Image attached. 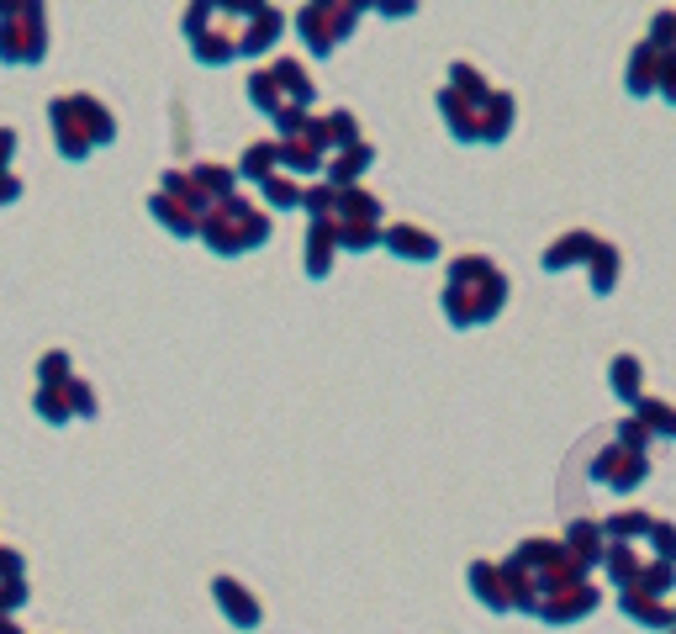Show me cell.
Listing matches in <instances>:
<instances>
[{"label":"cell","instance_id":"obj_1","mask_svg":"<svg viewBox=\"0 0 676 634\" xmlns=\"http://www.w3.org/2000/svg\"><path fill=\"white\" fill-rule=\"evenodd\" d=\"M48 122H53V143L64 159H85L96 143H111V111L96 106L90 96H53L48 101Z\"/></svg>","mask_w":676,"mask_h":634},{"label":"cell","instance_id":"obj_2","mask_svg":"<svg viewBox=\"0 0 676 634\" xmlns=\"http://www.w3.org/2000/svg\"><path fill=\"white\" fill-rule=\"evenodd\" d=\"M48 32H43V6H11L0 0V64H43Z\"/></svg>","mask_w":676,"mask_h":634},{"label":"cell","instance_id":"obj_3","mask_svg":"<svg viewBox=\"0 0 676 634\" xmlns=\"http://www.w3.org/2000/svg\"><path fill=\"white\" fill-rule=\"evenodd\" d=\"M32 407H37V418H48V423H69V418H74V407H69V381H64V386H37Z\"/></svg>","mask_w":676,"mask_h":634},{"label":"cell","instance_id":"obj_4","mask_svg":"<svg viewBox=\"0 0 676 634\" xmlns=\"http://www.w3.org/2000/svg\"><path fill=\"white\" fill-rule=\"evenodd\" d=\"M386 244L397 249L402 259H434V254H439V244H434L428 233H418V228H391Z\"/></svg>","mask_w":676,"mask_h":634},{"label":"cell","instance_id":"obj_5","mask_svg":"<svg viewBox=\"0 0 676 634\" xmlns=\"http://www.w3.org/2000/svg\"><path fill=\"white\" fill-rule=\"evenodd\" d=\"M217 598H222V608H228L238 624H259V608H254V598H249L238 582H228V576H222V582H217Z\"/></svg>","mask_w":676,"mask_h":634},{"label":"cell","instance_id":"obj_6","mask_svg":"<svg viewBox=\"0 0 676 634\" xmlns=\"http://www.w3.org/2000/svg\"><path fill=\"white\" fill-rule=\"evenodd\" d=\"M328 249H333V228H312V244H307V254H312V259H307V270H312V275H323V270H328V259H333Z\"/></svg>","mask_w":676,"mask_h":634},{"label":"cell","instance_id":"obj_7","mask_svg":"<svg viewBox=\"0 0 676 634\" xmlns=\"http://www.w3.org/2000/svg\"><path fill=\"white\" fill-rule=\"evenodd\" d=\"M37 376H43V386H64L69 381V354L64 349H48L43 365H37Z\"/></svg>","mask_w":676,"mask_h":634},{"label":"cell","instance_id":"obj_8","mask_svg":"<svg viewBox=\"0 0 676 634\" xmlns=\"http://www.w3.org/2000/svg\"><path fill=\"white\" fill-rule=\"evenodd\" d=\"M280 159V148L275 143H259V148H249V159H243V175H254V180H265L270 175V164Z\"/></svg>","mask_w":676,"mask_h":634},{"label":"cell","instance_id":"obj_9","mask_svg":"<svg viewBox=\"0 0 676 634\" xmlns=\"http://www.w3.org/2000/svg\"><path fill=\"white\" fill-rule=\"evenodd\" d=\"M360 164H370V148H360V143H354L349 154L333 164V180H354V175H360Z\"/></svg>","mask_w":676,"mask_h":634},{"label":"cell","instance_id":"obj_10","mask_svg":"<svg viewBox=\"0 0 676 634\" xmlns=\"http://www.w3.org/2000/svg\"><path fill=\"white\" fill-rule=\"evenodd\" d=\"M27 603V576H16V582H0V619H6L11 608Z\"/></svg>","mask_w":676,"mask_h":634},{"label":"cell","instance_id":"obj_11","mask_svg":"<svg viewBox=\"0 0 676 634\" xmlns=\"http://www.w3.org/2000/svg\"><path fill=\"white\" fill-rule=\"evenodd\" d=\"M69 407H74L80 418H90V413H96V391H90L85 381H69Z\"/></svg>","mask_w":676,"mask_h":634},{"label":"cell","instance_id":"obj_12","mask_svg":"<svg viewBox=\"0 0 676 634\" xmlns=\"http://www.w3.org/2000/svg\"><path fill=\"white\" fill-rule=\"evenodd\" d=\"M16 576H22V550L0 545V582H16Z\"/></svg>","mask_w":676,"mask_h":634},{"label":"cell","instance_id":"obj_13","mask_svg":"<svg viewBox=\"0 0 676 634\" xmlns=\"http://www.w3.org/2000/svg\"><path fill=\"white\" fill-rule=\"evenodd\" d=\"M265 191H270V201H280V207H291V201H296V185L291 180H270Z\"/></svg>","mask_w":676,"mask_h":634},{"label":"cell","instance_id":"obj_14","mask_svg":"<svg viewBox=\"0 0 676 634\" xmlns=\"http://www.w3.org/2000/svg\"><path fill=\"white\" fill-rule=\"evenodd\" d=\"M11 154H16V133H11V127H0V175L11 170Z\"/></svg>","mask_w":676,"mask_h":634},{"label":"cell","instance_id":"obj_15","mask_svg":"<svg viewBox=\"0 0 676 634\" xmlns=\"http://www.w3.org/2000/svg\"><path fill=\"white\" fill-rule=\"evenodd\" d=\"M16 196H22V180H16V175L6 170V175H0V207H11Z\"/></svg>","mask_w":676,"mask_h":634},{"label":"cell","instance_id":"obj_16","mask_svg":"<svg viewBox=\"0 0 676 634\" xmlns=\"http://www.w3.org/2000/svg\"><path fill=\"white\" fill-rule=\"evenodd\" d=\"M0 634H22V629H16L11 619H0Z\"/></svg>","mask_w":676,"mask_h":634}]
</instances>
